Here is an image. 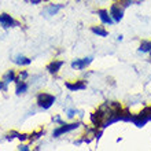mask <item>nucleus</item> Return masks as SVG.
<instances>
[{
    "mask_svg": "<svg viewBox=\"0 0 151 151\" xmlns=\"http://www.w3.org/2000/svg\"><path fill=\"white\" fill-rule=\"evenodd\" d=\"M76 1H80V0H76Z\"/></svg>",
    "mask_w": 151,
    "mask_h": 151,
    "instance_id": "24",
    "label": "nucleus"
},
{
    "mask_svg": "<svg viewBox=\"0 0 151 151\" xmlns=\"http://www.w3.org/2000/svg\"><path fill=\"white\" fill-rule=\"evenodd\" d=\"M0 26L3 29H10V28L21 26V24L12 15H10L7 12H1V14H0Z\"/></svg>",
    "mask_w": 151,
    "mask_h": 151,
    "instance_id": "4",
    "label": "nucleus"
},
{
    "mask_svg": "<svg viewBox=\"0 0 151 151\" xmlns=\"http://www.w3.org/2000/svg\"><path fill=\"white\" fill-rule=\"evenodd\" d=\"M43 1H50V0H43Z\"/></svg>",
    "mask_w": 151,
    "mask_h": 151,
    "instance_id": "23",
    "label": "nucleus"
},
{
    "mask_svg": "<svg viewBox=\"0 0 151 151\" xmlns=\"http://www.w3.org/2000/svg\"><path fill=\"white\" fill-rule=\"evenodd\" d=\"M139 51L140 52H151V40H144L140 43V47H139Z\"/></svg>",
    "mask_w": 151,
    "mask_h": 151,
    "instance_id": "15",
    "label": "nucleus"
},
{
    "mask_svg": "<svg viewBox=\"0 0 151 151\" xmlns=\"http://www.w3.org/2000/svg\"><path fill=\"white\" fill-rule=\"evenodd\" d=\"M98 17H99V19L102 21V24L103 25H109V26H111L113 24H114V21H113L111 15H110V12H109V10H104V8H100V10H98Z\"/></svg>",
    "mask_w": 151,
    "mask_h": 151,
    "instance_id": "8",
    "label": "nucleus"
},
{
    "mask_svg": "<svg viewBox=\"0 0 151 151\" xmlns=\"http://www.w3.org/2000/svg\"><path fill=\"white\" fill-rule=\"evenodd\" d=\"M14 62H15L18 66H29V65L32 63V59H30V58H28V56L18 54V55L14 56Z\"/></svg>",
    "mask_w": 151,
    "mask_h": 151,
    "instance_id": "11",
    "label": "nucleus"
},
{
    "mask_svg": "<svg viewBox=\"0 0 151 151\" xmlns=\"http://www.w3.org/2000/svg\"><path fill=\"white\" fill-rule=\"evenodd\" d=\"M119 3L122 4L124 7H129V6L133 3V0H119Z\"/></svg>",
    "mask_w": 151,
    "mask_h": 151,
    "instance_id": "18",
    "label": "nucleus"
},
{
    "mask_svg": "<svg viewBox=\"0 0 151 151\" xmlns=\"http://www.w3.org/2000/svg\"><path fill=\"white\" fill-rule=\"evenodd\" d=\"M109 12H110V15H111V18H113L114 22H119V21H122V18H124L125 7H124L119 1H114V3L110 6Z\"/></svg>",
    "mask_w": 151,
    "mask_h": 151,
    "instance_id": "3",
    "label": "nucleus"
},
{
    "mask_svg": "<svg viewBox=\"0 0 151 151\" xmlns=\"http://www.w3.org/2000/svg\"><path fill=\"white\" fill-rule=\"evenodd\" d=\"M41 135H44V131L35 132V133H32V135H29V140H36V139H39Z\"/></svg>",
    "mask_w": 151,
    "mask_h": 151,
    "instance_id": "17",
    "label": "nucleus"
},
{
    "mask_svg": "<svg viewBox=\"0 0 151 151\" xmlns=\"http://www.w3.org/2000/svg\"><path fill=\"white\" fill-rule=\"evenodd\" d=\"M17 83V87H15V93L18 96L19 95H24V93H26L29 89V84L26 83V81H15Z\"/></svg>",
    "mask_w": 151,
    "mask_h": 151,
    "instance_id": "12",
    "label": "nucleus"
},
{
    "mask_svg": "<svg viewBox=\"0 0 151 151\" xmlns=\"http://www.w3.org/2000/svg\"><path fill=\"white\" fill-rule=\"evenodd\" d=\"M7 85L3 83V80H0V91H7Z\"/></svg>",
    "mask_w": 151,
    "mask_h": 151,
    "instance_id": "20",
    "label": "nucleus"
},
{
    "mask_svg": "<svg viewBox=\"0 0 151 151\" xmlns=\"http://www.w3.org/2000/svg\"><path fill=\"white\" fill-rule=\"evenodd\" d=\"M114 1H115V0H114Z\"/></svg>",
    "mask_w": 151,
    "mask_h": 151,
    "instance_id": "25",
    "label": "nucleus"
},
{
    "mask_svg": "<svg viewBox=\"0 0 151 151\" xmlns=\"http://www.w3.org/2000/svg\"><path fill=\"white\" fill-rule=\"evenodd\" d=\"M91 32L95 33V35H98V36H100V37H106L109 35L107 29L104 28V26H102V25H95V26H91Z\"/></svg>",
    "mask_w": 151,
    "mask_h": 151,
    "instance_id": "14",
    "label": "nucleus"
},
{
    "mask_svg": "<svg viewBox=\"0 0 151 151\" xmlns=\"http://www.w3.org/2000/svg\"><path fill=\"white\" fill-rule=\"evenodd\" d=\"M62 8H63V4H60V3L48 4L47 7H45V10H44V12H45L47 15H56V14H58Z\"/></svg>",
    "mask_w": 151,
    "mask_h": 151,
    "instance_id": "10",
    "label": "nucleus"
},
{
    "mask_svg": "<svg viewBox=\"0 0 151 151\" xmlns=\"http://www.w3.org/2000/svg\"><path fill=\"white\" fill-rule=\"evenodd\" d=\"M55 95H52V93H48V92H40L39 95H37V99H36V103L40 109H43V110H48V109L51 107L52 104L55 103Z\"/></svg>",
    "mask_w": 151,
    "mask_h": 151,
    "instance_id": "2",
    "label": "nucleus"
},
{
    "mask_svg": "<svg viewBox=\"0 0 151 151\" xmlns=\"http://www.w3.org/2000/svg\"><path fill=\"white\" fill-rule=\"evenodd\" d=\"M92 60H93V58H92V56H87V58L74 59L72 62V68L74 69V70H84V69H87L88 66L92 63Z\"/></svg>",
    "mask_w": 151,
    "mask_h": 151,
    "instance_id": "6",
    "label": "nucleus"
},
{
    "mask_svg": "<svg viewBox=\"0 0 151 151\" xmlns=\"http://www.w3.org/2000/svg\"><path fill=\"white\" fill-rule=\"evenodd\" d=\"M65 65V62L63 60H56V59H54V60H51L50 63L47 65V70H48V73L50 74H58L59 73V70L62 69V66Z\"/></svg>",
    "mask_w": 151,
    "mask_h": 151,
    "instance_id": "9",
    "label": "nucleus"
},
{
    "mask_svg": "<svg viewBox=\"0 0 151 151\" xmlns=\"http://www.w3.org/2000/svg\"><path fill=\"white\" fill-rule=\"evenodd\" d=\"M18 150H22V151H29L30 148H29V146H26V144H19L18 146Z\"/></svg>",
    "mask_w": 151,
    "mask_h": 151,
    "instance_id": "19",
    "label": "nucleus"
},
{
    "mask_svg": "<svg viewBox=\"0 0 151 151\" xmlns=\"http://www.w3.org/2000/svg\"><path fill=\"white\" fill-rule=\"evenodd\" d=\"M74 114H76L74 110H69V111H68V117H69V118H73V117H74Z\"/></svg>",
    "mask_w": 151,
    "mask_h": 151,
    "instance_id": "21",
    "label": "nucleus"
},
{
    "mask_svg": "<svg viewBox=\"0 0 151 151\" xmlns=\"http://www.w3.org/2000/svg\"><path fill=\"white\" fill-rule=\"evenodd\" d=\"M131 121L135 124L137 128L144 127L148 121H151V106L144 107L143 110L140 113H137V114H133L131 117Z\"/></svg>",
    "mask_w": 151,
    "mask_h": 151,
    "instance_id": "1",
    "label": "nucleus"
},
{
    "mask_svg": "<svg viewBox=\"0 0 151 151\" xmlns=\"http://www.w3.org/2000/svg\"><path fill=\"white\" fill-rule=\"evenodd\" d=\"M66 88L70 92H77V91H84L87 88V83L84 80H77V81H66L65 83Z\"/></svg>",
    "mask_w": 151,
    "mask_h": 151,
    "instance_id": "7",
    "label": "nucleus"
},
{
    "mask_svg": "<svg viewBox=\"0 0 151 151\" xmlns=\"http://www.w3.org/2000/svg\"><path fill=\"white\" fill-rule=\"evenodd\" d=\"M81 124L80 122H70V124H60L59 127L56 128L55 131L52 132V136L54 137H59V136H62L63 133H69V132L74 131V129H77V128L80 127Z\"/></svg>",
    "mask_w": 151,
    "mask_h": 151,
    "instance_id": "5",
    "label": "nucleus"
},
{
    "mask_svg": "<svg viewBox=\"0 0 151 151\" xmlns=\"http://www.w3.org/2000/svg\"><path fill=\"white\" fill-rule=\"evenodd\" d=\"M28 1H30L32 4H40L41 1H43V0H28Z\"/></svg>",
    "mask_w": 151,
    "mask_h": 151,
    "instance_id": "22",
    "label": "nucleus"
},
{
    "mask_svg": "<svg viewBox=\"0 0 151 151\" xmlns=\"http://www.w3.org/2000/svg\"><path fill=\"white\" fill-rule=\"evenodd\" d=\"M1 80H3V83L8 87V84L14 83V81L17 80V73L14 72V70H11V69H10V70H7V72L4 73V76H3V78H1Z\"/></svg>",
    "mask_w": 151,
    "mask_h": 151,
    "instance_id": "13",
    "label": "nucleus"
},
{
    "mask_svg": "<svg viewBox=\"0 0 151 151\" xmlns=\"http://www.w3.org/2000/svg\"><path fill=\"white\" fill-rule=\"evenodd\" d=\"M28 77H29L28 70H21V72L18 73V76H17L15 81H26V78H28Z\"/></svg>",
    "mask_w": 151,
    "mask_h": 151,
    "instance_id": "16",
    "label": "nucleus"
}]
</instances>
